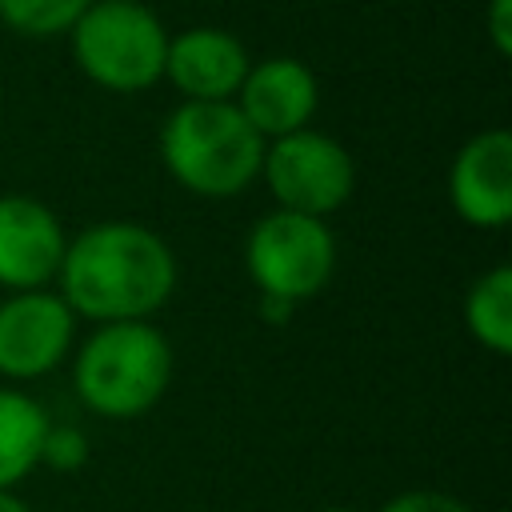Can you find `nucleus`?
<instances>
[{
    "label": "nucleus",
    "mask_w": 512,
    "mask_h": 512,
    "mask_svg": "<svg viewBox=\"0 0 512 512\" xmlns=\"http://www.w3.org/2000/svg\"><path fill=\"white\" fill-rule=\"evenodd\" d=\"M64 304L72 312L120 324L156 312L176 288L172 248L144 224L108 220L80 232L60 260Z\"/></svg>",
    "instance_id": "obj_1"
},
{
    "label": "nucleus",
    "mask_w": 512,
    "mask_h": 512,
    "mask_svg": "<svg viewBox=\"0 0 512 512\" xmlns=\"http://www.w3.org/2000/svg\"><path fill=\"white\" fill-rule=\"evenodd\" d=\"M160 156L168 172L200 196H236L264 164V140L236 104L188 100L160 128Z\"/></svg>",
    "instance_id": "obj_2"
},
{
    "label": "nucleus",
    "mask_w": 512,
    "mask_h": 512,
    "mask_svg": "<svg viewBox=\"0 0 512 512\" xmlns=\"http://www.w3.org/2000/svg\"><path fill=\"white\" fill-rule=\"evenodd\" d=\"M172 376L168 340L144 320L104 324L76 360V392L80 400L112 420L148 412Z\"/></svg>",
    "instance_id": "obj_3"
},
{
    "label": "nucleus",
    "mask_w": 512,
    "mask_h": 512,
    "mask_svg": "<svg viewBox=\"0 0 512 512\" xmlns=\"http://www.w3.org/2000/svg\"><path fill=\"white\" fill-rule=\"evenodd\" d=\"M72 52L96 84L136 92L164 76L168 32L140 0H92L72 24Z\"/></svg>",
    "instance_id": "obj_4"
},
{
    "label": "nucleus",
    "mask_w": 512,
    "mask_h": 512,
    "mask_svg": "<svg viewBox=\"0 0 512 512\" xmlns=\"http://www.w3.org/2000/svg\"><path fill=\"white\" fill-rule=\"evenodd\" d=\"M248 272L260 296L276 300H308L316 296L336 268V240L328 224L300 212H272L248 236Z\"/></svg>",
    "instance_id": "obj_5"
},
{
    "label": "nucleus",
    "mask_w": 512,
    "mask_h": 512,
    "mask_svg": "<svg viewBox=\"0 0 512 512\" xmlns=\"http://www.w3.org/2000/svg\"><path fill=\"white\" fill-rule=\"evenodd\" d=\"M260 172L284 212H300L316 220L340 208L356 184V164L344 152V144H336L332 136L308 132V128L280 136L264 152Z\"/></svg>",
    "instance_id": "obj_6"
},
{
    "label": "nucleus",
    "mask_w": 512,
    "mask_h": 512,
    "mask_svg": "<svg viewBox=\"0 0 512 512\" xmlns=\"http://www.w3.org/2000/svg\"><path fill=\"white\" fill-rule=\"evenodd\" d=\"M72 340V308L52 292H16L0 304V372L28 380L60 364Z\"/></svg>",
    "instance_id": "obj_7"
},
{
    "label": "nucleus",
    "mask_w": 512,
    "mask_h": 512,
    "mask_svg": "<svg viewBox=\"0 0 512 512\" xmlns=\"http://www.w3.org/2000/svg\"><path fill=\"white\" fill-rule=\"evenodd\" d=\"M456 212L476 228H500L512 216V136L504 128L472 136L448 172Z\"/></svg>",
    "instance_id": "obj_8"
},
{
    "label": "nucleus",
    "mask_w": 512,
    "mask_h": 512,
    "mask_svg": "<svg viewBox=\"0 0 512 512\" xmlns=\"http://www.w3.org/2000/svg\"><path fill=\"white\" fill-rule=\"evenodd\" d=\"M64 232L60 220L28 196H0V284L36 292L60 272Z\"/></svg>",
    "instance_id": "obj_9"
},
{
    "label": "nucleus",
    "mask_w": 512,
    "mask_h": 512,
    "mask_svg": "<svg viewBox=\"0 0 512 512\" xmlns=\"http://www.w3.org/2000/svg\"><path fill=\"white\" fill-rule=\"evenodd\" d=\"M236 108L260 140L292 136L316 112V76L308 64H300L292 56H272V60L248 68Z\"/></svg>",
    "instance_id": "obj_10"
},
{
    "label": "nucleus",
    "mask_w": 512,
    "mask_h": 512,
    "mask_svg": "<svg viewBox=\"0 0 512 512\" xmlns=\"http://www.w3.org/2000/svg\"><path fill=\"white\" fill-rule=\"evenodd\" d=\"M164 72L188 100L216 104V100H228L232 92H240V84L248 76V52L232 32L192 28V32H180L176 40H168Z\"/></svg>",
    "instance_id": "obj_11"
},
{
    "label": "nucleus",
    "mask_w": 512,
    "mask_h": 512,
    "mask_svg": "<svg viewBox=\"0 0 512 512\" xmlns=\"http://www.w3.org/2000/svg\"><path fill=\"white\" fill-rule=\"evenodd\" d=\"M48 432V416L24 392L0 388V492L32 472L40 460V444Z\"/></svg>",
    "instance_id": "obj_12"
},
{
    "label": "nucleus",
    "mask_w": 512,
    "mask_h": 512,
    "mask_svg": "<svg viewBox=\"0 0 512 512\" xmlns=\"http://www.w3.org/2000/svg\"><path fill=\"white\" fill-rule=\"evenodd\" d=\"M464 320L484 348H492L496 356L512 352V268L500 264L472 284L464 300Z\"/></svg>",
    "instance_id": "obj_13"
},
{
    "label": "nucleus",
    "mask_w": 512,
    "mask_h": 512,
    "mask_svg": "<svg viewBox=\"0 0 512 512\" xmlns=\"http://www.w3.org/2000/svg\"><path fill=\"white\" fill-rule=\"evenodd\" d=\"M92 0H0V20L24 36H56L72 28Z\"/></svg>",
    "instance_id": "obj_14"
},
{
    "label": "nucleus",
    "mask_w": 512,
    "mask_h": 512,
    "mask_svg": "<svg viewBox=\"0 0 512 512\" xmlns=\"http://www.w3.org/2000/svg\"><path fill=\"white\" fill-rule=\"evenodd\" d=\"M40 460H44L48 468H56V472H76V468L88 460V440H84V432L72 428V424H64V428H52V424H48L44 444H40Z\"/></svg>",
    "instance_id": "obj_15"
},
{
    "label": "nucleus",
    "mask_w": 512,
    "mask_h": 512,
    "mask_svg": "<svg viewBox=\"0 0 512 512\" xmlns=\"http://www.w3.org/2000/svg\"><path fill=\"white\" fill-rule=\"evenodd\" d=\"M380 512H468V508L444 492H404L392 504H384Z\"/></svg>",
    "instance_id": "obj_16"
},
{
    "label": "nucleus",
    "mask_w": 512,
    "mask_h": 512,
    "mask_svg": "<svg viewBox=\"0 0 512 512\" xmlns=\"http://www.w3.org/2000/svg\"><path fill=\"white\" fill-rule=\"evenodd\" d=\"M488 32H492V44L500 56L512 52V0H492L488 8Z\"/></svg>",
    "instance_id": "obj_17"
},
{
    "label": "nucleus",
    "mask_w": 512,
    "mask_h": 512,
    "mask_svg": "<svg viewBox=\"0 0 512 512\" xmlns=\"http://www.w3.org/2000/svg\"><path fill=\"white\" fill-rule=\"evenodd\" d=\"M260 312H264L272 324H280V320H288L292 304H288V300H276V296H260Z\"/></svg>",
    "instance_id": "obj_18"
},
{
    "label": "nucleus",
    "mask_w": 512,
    "mask_h": 512,
    "mask_svg": "<svg viewBox=\"0 0 512 512\" xmlns=\"http://www.w3.org/2000/svg\"><path fill=\"white\" fill-rule=\"evenodd\" d=\"M0 512H28V508H24V504H20L16 496H8V492H0Z\"/></svg>",
    "instance_id": "obj_19"
},
{
    "label": "nucleus",
    "mask_w": 512,
    "mask_h": 512,
    "mask_svg": "<svg viewBox=\"0 0 512 512\" xmlns=\"http://www.w3.org/2000/svg\"><path fill=\"white\" fill-rule=\"evenodd\" d=\"M324 512H348V508H324Z\"/></svg>",
    "instance_id": "obj_20"
}]
</instances>
